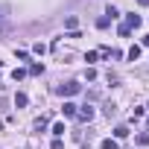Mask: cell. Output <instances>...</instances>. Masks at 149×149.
Returning <instances> with one entry per match:
<instances>
[{
    "instance_id": "obj_1",
    "label": "cell",
    "mask_w": 149,
    "mask_h": 149,
    "mask_svg": "<svg viewBox=\"0 0 149 149\" xmlns=\"http://www.w3.org/2000/svg\"><path fill=\"white\" fill-rule=\"evenodd\" d=\"M79 91H82L79 82H64V85H58V94H61V97H73V94H79Z\"/></svg>"
},
{
    "instance_id": "obj_2",
    "label": "cell",
    "mask_w": 149,
    "mask_h": 149,
    "mask_svg": "<svg viewBox=\"0 0 149 149\" xmlns=\"http://www.w3.org/2000/svg\"><path fill=\"white\" fill-rule=\"evenodd\" d=\"M76 117H79L82 123H91V120H94V108H91V105H82V108L76 111Z\"/></svg>"
},
{
    "instance_id": "obj_3",
    "label": "cell",
    "mask_w": 149,
    "mask_h": 149,
    "mask_svg": "<svg viewBox=\"0 0 149 149\" xmlns=\"http://www.w3.org/2000/svg\"><path fill=\"white\" fill-rule=\"evenodd\" d=\"M140 24H143V18H140V15H134V12H132V15H126V26H129V29H137Z\"/></svg>"
},
{
    "instance_id": "obj_4",
    "label": "cell",
    "mask_w": 149,
    "mask_h": 149,
    "mask_svg": "<svg viewBox=\"0 0 149 149\" xmlns=\"http://www.w3.org/2000/svg\"><path fill=\"white\" fill-rule=\"evenodd\" d=\"M61 111H64V117H76L79 105H73V102H64V105H61Z\"/></svg>"
},
{
    "instance_id": "obj_5",
    "label": "cell",
    "mask_w": 149,
    "mask_h": 149,
    "mask_svg": "<svg viewBox=\"0 0 149 149\" xmlns=\"http://www.w3.org/2000/svg\"><path fill=\"white\" fill-rule=\"evenodd\" d=\"M26 102H29V97H26V94H21V91H18V94H15V105H18V108H24V105H26Z\"/></svg>"
},
{
    "instance_id": "obj_6",
    "label": "cell",
    "mask_w": 149,
    "mask_h": 149,
    "mask_svg": "<svg viewBox=\"0 0 149 149\" xmlns=\"http://www.w3.org/2000/svg\"><path fill=\"white\" fill-rule=\"evenodd\" d=\"M64 26H67L70 32H76V26H79V21H76V15H70V18L64 21Z\"/></svg>"
},
{
    "instance_id": "obj_7",
    "label": "cell",
    "mask_w": 149,
    "mask_h": 149,
    "mask_svg": "<svg viewBox=\"0 0 149 149\" xmlns=\"http://www.w3.org/2000/svg\"><path fill=\"white\" fill-rule=\"evenodd\" d=\"M137 58H140V47H137V44H134V47H132V50H129V61H137Z\"/></svg>"
},
{
    "instance_id": "obj_8",
    "label": "cell",
    "mask_w": 149,
    "mask_h": 149,
    "mask_svg": "<svg viewBox=\"0 0 149 149\" xmlns=\"http://www.w3.org/2000/svg\"><path fill=\"white\" fill-rule=\"evenodd\" d=\"M108 24H111V18H108V15H102V18H97V26H100V29H105Z\"/></svg>"
},
{
    "instance_id": "obj_9",
    "label": "cell",
    "mask_w": 149,
    "mask_h": 149,
    "mask_svg": "<svg viewBox=\"0 0 149 149\" xmlns=\"http://www.w3.org/2000/svg\"><path fill=\"white\" fill-rule=\"evenodd\" d=\"M137 146H149V132H143V134H137Z\"/></svg>"
},
{
    "instance_id": "obj_10",
    "label": "cell",
    "mask_w": 149,
    "mask_h": 149,
    "mask_svg": "<svg viewBox=\"0 0 149 149\" xmlns=\"http://www.w3.org/2000/svg\"><path fill=\"white\" fill-rule=\"evenodd\" d=\"M102 149H117V140H114V137H105V140H102Z\"/></svg>"
},
{
    "instance_id": "obj_11",
    "label": "cell",
    "mask_w": 149,
    "mask_h": 149,
    "mask_svg": "<svg viewBox=\"0 0 149 149\" xmlns=\"http://www.w3.org/2000/svg\"><path fill=\"white\" fill-rule=\"evenodd\" d=\"M24 76H26V70H21V67H18V70H12V79H15V82H21Z\"/></svg>"
},
{
    "instance_id": "obj_12",
    "label": "cell",
    "mask_w": 149,
    "mask_h": 149,
    "mask_svg": "<svg viewBox=\"0 0 149 149\" xmlns=\"http://www.w3.org/2000/svg\"><path fill=\"white\" fill-rule=\"evenodd\" d=\"M53 134L61 137V134H64V123H56V126H53Z\"/></svg>"
},
{
    "instance_id": "obj_13",
    "label": "cell",
    "mask_w": 149,
    "mask_h": 149,
    "mask_svg": "<svg viewBox=\"0 0 149 149\" xmlns=\"http://www.w3.org/2000/svg\"><path fill=\"white\" fill-rule=\"evenodd\" d=\"M126 134H129L126 126H117V129H114V137H126Z\"/></svg>"
},
{
    "instance_id": "obj_14",
    "label": "cell",
    "mask_w": 149,
    "mask_h": 149,
    "mask_svg": "<svg viewBox=\"0 0 149 149\" xmlns=\"http://www.w3.org/2000/svg\"><path fill=\"white\" fill-rule=\"evenodd\" d=\"M29 73H35V76H38V73H44V64H38V61H35V64L29 67Z\"/></svg>"
},
{
    "instance_id": "obj_15",
    "label": "cell",
    "mask_w": 149,
    "mask_h": 149,
    "mask_svg": "<svg viewBox=\"0 0 149 149\" xmlns=\"http://www.w3.org/2000/svg\"><path fill=\"white\" fill-rule=\"evenodd\" d=\"M105 15H108V18H111V21H114V18H120V12H117V9H114V6H108V12H105Z\"/></svg>"
},
{
    "instance_id": "obj_16",
    "label": "cell",
    "mask_w": 149,
    "mask_h": 149,
    "mask_svg": "<svg viewBox=\"0 0 149 149\" xmlns=\"http://www.w3.org/2000/svg\"><path fill=\"white\" fill-rule=\"evenodd\" d=\"M32 53H38V56H44V53H47V47H44V44H35V47H32Z\"/></svg>"
},
{
    "instance_id": "obj_17",
    "label": "cell",
    "mask_w": 149,
    "mask_h": 149,
    "mask_svg": "<svg viewBox=\"0 0 149 149\" xmlns=\"http://www.w3.org/2000/svg\"><path fill=\"white\" fill-rule=\"evenodd\" d=\"M18 61H29V53L26 50H18Z\"/></svg>"
},
{
    "instance_id": "obj_18",
    "label": "cell",
    "mask_w": 149,
    "mask_h": 149,
    "mask_svg": "<svg viewBox=\"0 0 149 149\" xmlns=\"http://www.w3.org/2000/svg\"><path fill=\"white\" fill-rule=\"evenodd\" d=\"M50 149H64V143H61V140H58V137H56V140H53V146H50Z\"/></svg>"
},
{
    "instance_id": "obj_19",
    "label": "cell",
    "mask_w": 149,
    "mask_h": 149,
    "mask_svg": "<svg viewBox=\"0 0 149 149\" xmlns=\"http://www.w3.org/2000/svg\"><path fill=\"white\" fill-rule=\"evenodd\" d=\"M143 47H149V35H143Z\"/></svg>"
},
{
    "instance_id": "obj_20",
    "label": "cell",
    "mask_w": 149,
    "mask_h": 149,
    "mask_svg": "<svg viewBox=\"0 0 149 149\" xmlns=\"http://www.w3.org/2000/svg\"><path fill=\"white\" fill-rule=\"evenodd\" d=\"M137 3H140V6H149V0H137Z\"/></svg>"
},
{
    "instance_id": "obj_21",
    "label": "cell",
    "mask_w": 149,
    "mask_h": 149,
    "mask_svg": "<svg viewBox=\"0 0 149 149\" xmlns=\"http://www.w3.org/2000/svg\"><path fill=\"white\" fill-rule=\"evenodd\" d=\"M0 12H3V9H0Z\"/></svg>"
}]
</instances>
